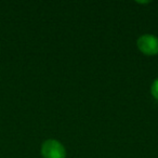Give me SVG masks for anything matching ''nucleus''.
<instances>
[{"instance_id": "f03ea898", "label": "nucleus", "mask_w": 158, "mask_h": 158, "mask_svg": "<svg viewBox=\"0 0 158 158\" xmlns=\"http://www.w3.org/2000/svg\"><path fill=\"white\" fill-rule=\"evenodd\" d=\"M139 50L145 55H156L158 54V37L151 34H145L139 37L136 41Z\"/></svg>"}, {"instance_id": "f257e3e1", "label": "nucleus", "mask_w": 158, "mask_h": 158, "mask_svg": "<svg viewBox=\"0 0 158 158\" xmlns=\"http://www.w3.org/2000/svg\"><path fill=\"white\" fill-rule=\"evenodd\" d=\"M41 155L44 158H65L66 151L61 142L54 139H49L42 143Z\"/></svg>"}, {"instance_id": "7ed1b4c3", "label": "nucleus", "mask_w": 158, "mask_h": 158, "mask_svg": "<svg viewBox=\"0 0 158 158\" xmlns=\"http://www.w3.org/2000/svg\"><path fill=\"white\" fill-rule=\"evenodd\" d=\"M151 93L156 100H158V78L155 79V80H154V82L152 84Z\"/></svg>"}]
</instances>
